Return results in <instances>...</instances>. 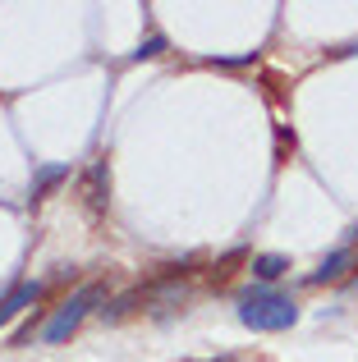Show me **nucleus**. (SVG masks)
<instances>
[{
    "label": "nucleus",
    "mask_w": 358,
    "mask_h": 362,
    "mask_svg": "<svg viewBox=\"0 0 358 362\" xmlns=\"http://www.w3.org/2000/svg\"><path fill=\"white\" fill-rule=\"evenodd\" d=\"M234 312H239V321L248 330H262V335L289 330L299 321V303L289 298V293L271 289V284H248V289L239 293V303H234Z\"/></svg>",
    "instance_id": "f257e3e1"
},
{
    "label": "nucleus",
    "mask_w": 358,
    "mask_h": 362,
    "mask_svg": "<svg viewBox=\"0 0 358 362\" xmlns=\"http://www.w3.org/2000/svg\"><path fill=\"white\" fill-rule=\"evenodd\" d=\"M101 298H106V284H83V289L74 293V298H64L60 308L51 312V321L42 326V339H46V344H64V339H69L74 330H79V321L88 317V312L97 308Z\"/></svg>",
    "instance_id": "f03ea898"
},
{
    "label": "nucleus",
    "mask_w": 358,
    "mask_h": 362,
    "mask_svg": "<svg viewBox=\"0 0 358 362\" xmlns=\"http://www.w3.org/2000/svg\"><path fill=\"white\" fill-rule=\"evenodd\" d=\"M79 193H83V202H88V211H92V216L106 211V202H110V170H106V160H92V165L83 170Z\"/></svg>",
    "instance_id": "7ed1b4c3"
},
{
    "label": "nucleus",
    "mask_w": 358,
    "mask_h": 362,
    "mask_svg": "<svg viewBox=\"0 0 358 362\" xmlns=\"http://www.w3.org/2000/svg\"><path fill=\"white\" fill-rule=\"evenodd\" d=\"M42 293H46V284H42V280H23V284H14V289L0 298V326H5L9 317H18L23 308H33Z\"/></svg>",
    "instance_id": "20e7f679"
},
{
    "label": "nucleus",
    "mask_w": 358,
    "mask_h": 362,
    "mask_svg": "<svg viewBox=\"0 0 358 362\" xmlns=\"http://www.w3.org/2000/svg\"><path fill=\"white\" fill-rule=\"evenodd\" d=\"M60 184H69V165H37L33 188H28V206H42Z\"/></svg>",
    "instance_id": "39448f33"
},
{
    "label": "nucleus",
    "mask_w": 358,
    "mask_h": 362,
    "mask_svg": "<svg viewBox=\"0 0 358 362\" xmlns=\"http://www.w3.org/2000/svg\"><path fill=\"white\" fill-rule=\"evenodd\" d=\"M350 266H354V252H350V243H345V247H335V252L322 257V266L308 275V284H335L345 271H350Z\"/></svg>",
    "instance_id": "423d86ee"
},
{
    "label": "nucleus",
    "mask_w": 358,
    "mask_h": 362,
    "mask_svg": "<svg viewBox=\"0 0 358 362\" xmlns=\"http://www.w3.org/2000/svg\"><path fill=\"white\" fill-rule=\"evenodd\" d=\"M285 271H289V257H280V252H262V257H253V280H258V284L280 280Z\"/></svg>",
    "instance_id": "0eeeda50"
},
{
    "label": "nucleus",
    "mask_w": 358,
    "mask_h": 362,
    "mask_svg": "<svg viewBox=\"0 0 358 362\" xmlns=\"http://www.w3.org/2000/svg\"><path fill=\"white\" fill-rule=\"evenodd\" d=\"M243 257H248V247H230V252H225L221 262H212V271H207V280H212V284H225V280L234 275V266L243 262Z\"/></svg>",
    "instance_id": "6e6552de"
},
{
    "label": "nucleus",
    "mask_w": 358,
    "mask_h": 362,
    "mask_svg": "<svg viewBox=\"0 0 358 362\" xmlns=\"http://www.w3.org/2000/svg\"><path fill=\"white\" fill-rule=\"evenodd\" d=\"M289 156H294V133H289L285 124H276V160H280V165H285Z\"/></svg>",
    "instance_id": "1a4fd4ad"
},
{
    "label": "nucleus",
    "mask_w": 358,
    "mask_h": 362,
    "mask_svg": "<svg viewBox=\"0 0 358 362\" xmlns=\"http://www.w3.org/2000/svg\"><path fill=\"white\" fill-rule=\"evenodd\" d=\"M161 37H152V42H143V46H138V51H134V60H152V55H161Z\"/></svg>",
    "instance_id": "9d476101"
},
{
    "label": "nucleus",
    "mask_w": 358,
    "mask_h": 362,
    "mask_svg": "<svg viewBox=\"0 0 358 362\" xmlns=\"http://www.w3.org/2000/svg\"><path fill=\"white\" fill-rule=\"evenodd\" d=\"M350 239H358V230H350ZM354 271H358V252H354Z\"/></svg>",
    "instance_id": "9b49d317"
}]
</instances>
